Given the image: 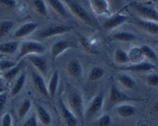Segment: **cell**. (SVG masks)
Listing matches in <instances>:
<instances>
[{"mask_svg": "<svg viewBox=\"0 0 158 126\" xmlns=\"http://www.w3.org/2000/svg\"><path fill=\"white\" fill-rule=\"evenodd\" d=\"M2 57H3V55H2V54H0V60H2Z\"/></svg>", "mask_w": 158, "mask_h": 126, "instance_id": "43", "label": "cell"}, {"mask_svg": "<svg viewBox=\"0 0 158 126\" xmlns=\"http://www.w3.org/2000/svg\"><path fill=\"white\" fill-rule=\"evenodd\" d=\"M45 51V48L41 43L37 41H26L22 44L19 49V54L17 56L18 60H20L25 56L30 55V54H42Z\"/></svg>", "mask_w": 158, "mask_h": 126, "instance_id": "2", "label": "cell"}, {"mask_svg": "<svg viewBox=\"0 0 158 126\" xmlns=\"http://www.w3.org/2000/svg\"><path fill=\"white\" fill-rule=\"evenodd\" d=\"M18 42L10 41L0 44V52L4 54H13L18 48Z\"/></svg>", "mask_w": 158, "mask_h": 126, "instance_id": "23", "label": "cell"}, {"mask_svg": "<svg viewBox=\"0 0 158 126\" xmlns=\"http://www.w3.org/2000/svg\"><path fill=\"white\" fill-rule=\"evenodd\" d=\"M117 113L123 118H129L136 113V108L131 104H122L117 107Z\"/></svg>", "mask_w": 158, "mask_h": 126, "instance_id": "20", "label": "cell"}, {"mask_svg": "<svg viewBox=\"0 0 158 126\" xmlns=\"http://www.w3.org/2000/svg\"><path fill=\"white\" fill-rule=\"evenodd\" d=\"M118 81L128 89H132L136 85V82L130 76L127 74H121L118 76Z\"/></svg>", "mask_w": 158, "mask_h": 126, "instance_id": "27", "label": "cell"}, {"mask_svg": "<svg viewBox=\"0 0 158 126\" xmlns=\"http://www.w3.org/2000/svg\"><path fill=\"white\" fill-rule=\"evenodd\" d=\"M136 24L145 30L146 32L151 34H158V24L153 21L145 20L143 19L136 20Z\"/></svg>", "mask_w": 158, "mask_h": 126, "instance_id": "14", "label": "cell"}, {"mask_svg": "<svg viewBox=\"0 0 158 126\" xmlns=\"http://www.w3.org/2000/svg\"><path fill=\"white\" fill-rule=\"evenodd\" d=\"M36 27H37V24L36 23H27V24H23L15 31V37L19 38V37H26L33 33L36 30Z\"/></svg>", "mask_w": 158, "mask_h": 126, "instance_id": "13", "label": "cell"}, {"mask_svg": "<svg viewBox=\"0 0 158 126\" xmlns=\"http://www.w3.org/2000/svg\"><path fill=\"white\" fill-rule=\"evenodd\" d=\"M12 123H13V120H12L10 114H6L2 118V126H12Z\"/></svg>", "mask_w": 158, "mask_h": 126, "instance_id": "37", "label": "cell"}, {"mask_svg": "<svg viewBox=\"0 0 158 126\" xmlns=\"http://www.w3.org/2000/svg\"><path fill=\"white\" fill-rule=\"evenodd\" d=\"M59 83V72L58 71L56 70L53 72L52 76L51 77V80L48 84V93L51 98H54L55 96L56 92H57V87H58Z\"/></svg>", "mask_w": 158, "mask_h": 126, "instance_id": "19", "label": "cell"}, {"mask_svg": "<svg viewBox=\"0 0 158 126\" xmlns=\"http://www.w3.org/2000/svg\"><path fill=\"white\" fill-rule=\"evenodd\" d=\"M153 109H154L155 111L157 112V113H158V102H156V104H154V107H153Z\"/></svg>", "mask_w": 158, "mask_h": 126, "instance_id": "41", "label": "cell"}, {"mask_svg": "<svg viewBox=\"0 0 158 126\" xmlns=\"http://www.w3.org/2000/svg\"><path fill=\"white\" fill-rule=\"evenodd\" d=\"M155 44H157V45H158V40H157V41H155Z\"/></svg>", "mask_w": 158, "mask_h": 126, "instance_id": "47", "label": "cell"}, {"mask_svg": "<svg viewBox=\"0 0 158 126\" xmlns=\"http://www.w3.org/2000/svg\"><path fill=\"white\" fill-rule=\"evenodd\" d=\"M31 101L28 99L24 100L22 102V104L19 106V111H18V115H19V118H23L26 115L28 114V112L30 111V108H31Z\"/></svg>", "mask_w": 158, "mask_h": 126, "instance_id": "29", "label": "cell"}, {"mask_svg": "<svg viewBox=\"0 0 158 126\" xmlns=\"http://www.w3.org/2000/svg\"><path fill=\"white\" fill-rule=\"evenodd\" d=\"M2 79H1V77H0V86H1V84H2Z\"/></svg>", "mask_w": 158, "mask_h": 126, "instance_id": "44", "label": "cell"}, {"mask_svg": "<svg viewBox=\"0 0 158 126\" xmlns=\"http://www.w3.org/2000/svg\"><path fill=\"white\" fill-rule=\"evenodd\" d=\"M16 65V62H13V61L2 59V60H0V70L2 72H6L9 69L14 67Z\"/></svg>", "mask_w": 158, "mask_h": 126, "instance_id": "33", "label": "cell"}, {"mask_svg": "<svg viewBox=\"0 0 158 126\" xmlns=\"http://www.w3.org/2000/svg\"><path fill=\"white\" fill-rule=\"evenodd\" d=\"M33 7L39 14L42 16L48 15V8L44 0H33Z\"/></svg>", "mask_w": 158, "mask_h": 126, "instance_id": "28", "label": "cell"}, {"mask_svg": "<svg viewBox=\"0 0 158 126\" xmlns=\"http://www.w3.org/2000/svg\"><path fill=\"white\" fill-rule=\"evenodd\" d=\"M0 3L8 8H14L16 6V0H0Z\"/></svg>", "mask_w": 158, "mask_h": 126, "instance_id": "39", "label": "cell"}, {"mask_svg": "<svg viewBox=\"0 0 158 126\" xmlns=\"http://www.w3.org/2000/svg\"><path fill=\"white\" fill-rule=\"evenodd\" d=\"M69 30H71V28L69 27H67V26H52V27H48L40 33L39 37H41V38H48V37H53V36L64 34V33L68 32Z\"/></svg>", "mask_w": 158, "mask_h": 126, "instance_id": "5", "label": "cell"}, {"mask_svg": "<svg viewBox=\"0 0 158 126\" xmlns=\"http://www.w3.org/2000/svg\"><path fill=\"white\" fill-rule=\"evenodd\" d=\"M66 2L68 4V7L71 10V11L77 16L78 19L81 20V21L85 23L86 24H89V25H92V19L89 16V13L85 11L84 8H83L81 6H80L79 4H77V2H74V1H71V0H66Z\"/></svg>", "mask_w": 158, "mask_h": 126, "instance_id": "4", "label": "cell"}, {"mask_svg": "<svg viewBox=\"0 0 158 126\" xmlns=\"http://www.w3.org/2000/svg\"><path fill=\"white\" fill-rule=\"evenodd\" d=\"M13 27V23L11 20H4L0 23V37L6 35Z\"/></svg>", "mask_w": 158, "mask_h": 126, "instance_id": "30", "label": "cell"}, {"mask_svg": "<svg viewBox=\"0 0 158 126\" xmlns=\"http://www.w3.org/2000/svg\"><path fill=\"white\" fill-rule=\"evenodd\" d=\"M156 69V66L149 62H138L136 64H133L132 66H128L125 68L126 70H130L132 72H148L153 69Z\"/></svg>", "mask_w": 158, "mask_h": 126, "instance_id": "17", "label": "cell"}, {"mask_svg": "<svg viewBox=\"0 0 158 126\" xmlns=\"http://www.w3.org/2000/svg\"><path fill=\"white\" fill-rule=\"evenodd\" d=\"M59 107L61 111L62 116L68 126H76L77 124V118L74 113L70 110L61 99L59 100Z\"/></svg>", "mask_w": 158, "mask_h": 126, "instance_id": "6", "label": "cell"}, {"mask_svg": "<svg viewBox=\"0 0 158 126\" xmlns=\"http://www.w3.org/2000/svg\"><path fill=\"white\" fill-rule=\"evenodd\" d=\"M112 2L116 6H119L121 4V0H112Z\"/></svg>", "mask_w": 158, "mask_h": 126, "instance_id": "40", "label": "cell"}, {"mask_svg": "<svg viewBox=\"0 0 158 126\" xmlns=\"http://www.w3.org/2000/svg\"><path fill=\"white\" fill-rule=\"evenodd\" d=\"M139 126H147V124H140Z\"/></svg>", "mask_w": 158, "mask_h": 126, "instance_id": "45", "label": "cell"}, {"mask_svg": "<svg viewBox=\"0 0 158 126\" xmlns=\"http://www.w3.org/2000/svg\"><path fill=\"white\" fill-rule=\"evenodd\" d=\"M89 2L95 14L102 16L109 13V3L107 0H89Z\"/></svg>", "mask_w": 158, "mask_h": 126, "instance_id": "12", "label": "cell"}, {"mask_svg": "<svg viewBox=\"0 0 158 126\" xmlns=\"http://www.w3.org/2000/svg\"><path fill=\"white\" fill-rule=\"evenodd\" d=\"M1 76H2V71L0 70V77H1Z\"/></svg>", "mask_w": 158, "mask_h": 126, "instance_id": "46", "label": "cell"}, {"mask_svg": "<svg viewBox=\"0 0 158 126\" xmlns=\"http://www.w3.org/2000/svg\"><path fill=\"white\" fill-rule=\"evenodd\" d=\"M134 101V99L122 92L118 89L115 86L112 85L110 89V94H109V101L112 104H115V103L124 102V101Z\"/></svg>", "mask_w": 158, "mask_h": 126, "instance_id": "10", "label": "cell"}, {"mask_svg": "<svg viewBox=\"0 0 158 126\" xmlns=\"http://www.w3.org/2000/svg\"><path fill=\"white\" fill-rule=\"evenodd\" d=\"M113 39L118 41H123V42H130L136 40V37L133 34L130 32H118L112 36Z\"/></svg>", "mask_w": 158, "mask_h": 126, "instance_id": "24", "label": "cell"}, {"mask_svg": "<svg viewBox=\"0 0 158 126\" xmlns=\"http://www.w3.org/2000/svg\"><path fill=\"white\" fill-rule=\"evenodd\" d=\"M36 114L40 122L44 125H48L52 121L51 114L42 105H40V104L36 105Z\"/></svg>", "mask_w": 158, "mask_h": 126, "instance_id": "18", "label": "cell"}, {"mask_svg": "<svg viewBox=\"0 0 158 126\" xmlns=\"http://www.w3.org/2000/svg\"><path fill=\"white\" fill-rule=\"evenodd\" d=\"M24 67V62L23 61H21L20 62H19L18 64H16L14 67H13L12 69H9L8 71L5 72V73L3 74L4 78L6 80H13L15 77L17 76V74L22 70L23 68Z\"/></svg>", "mask_w": 158, "mask_h": 126, "instance_id": "21", "label": "cell"}, {"mask_svg": "<svg viewBox=\"0 0 158 126\" xmlns=\"http://www.w3.org/2000/svg\"><path fill=\"white\" fill-rule=\"evenodd\" d=\"M140 50L142 51L143 55L146 56L148 59H152V60H156L157 59V55H156V52L148 45H143L140 48Z\"/></svg>", "mask_w": 158, "mask_h": 126, "instance_id": "32", "label": "cell"}, {"mask_svg": "<svg viewBox=\"0 0 158 126\" xmlns=\"http://www.w3.org/2000/svg\"><path fill=\"white\" fill-rule=\"evenodd\" d=\"M130 7L139 16L143 18V20L153 21L158 24V11H156L153 7L138 2H133Z\"/></svg>", "mask_w": 158, "mask_h": 126, "instance_id": "1", "label": "cell"}, {"mask_svg": "<svg viewBox=\"0 0 158 126\" xmlns=\"http://www.w3.org/2000/svg\"><path fill=\"white\" fill-rule=\"evenodd\" d=\"M103 102H104V99H103V97L102 95L95 96L86 110L85 114L86 118H92V117L95 116L98 112H99L103 106Z\"/></svg>", "mask_w": 158, "mask_h": 126, "instance_id": "8", "label": "cell"}, {"mask_svg": "<svg viewBox=\"0 0 158 126\" xmlns=\"http://www.w3.org/2000/svg\"><path fill=\"white\" fill-rule=\"evenodd\" d=\"M29 61L32 65L39 71L42 75L45 76L48 70V65L47 60L42 56L38 54H30L28 55Z\"/></svg>", "mask_w": 158, "mask_h": 126, "instance_id": "7", "label": "cell"}, {"mask_svg": "<svg viewBox=\"0 0 158 126\" xmlns=\"http://www.w3.org/2000/svg\"><path fill=\"white\" fill-rule=\"evenodd\" d=\"M48 1L54 11L57 12L60 16H67L68 13H67L66 8L60 0H48Z\"/></svg>", "mask_w": 158, "mask_h": 126, "instance_id": "22", "label": "cell"}, {"mask_svg": "<svg viewBox=\"0 0 158 126\" xmlns=\"http://www.w3.org/2000/svg\"><path fill=\"white\" fill-rule=\"evenodd\" d=\"M115 60L118 64H127L130 62L129 54L120 48H118L115 51Z\"/></svg>", "mask_w": 158, "mask_h": 126, "instance_id": "26", "label": "cell"}, {"mask_svg": "<svg viewBox=\"0 0 158 126\" xmlns=\"http://www.w3.org/2000/svg\"><path fill=\"white\" fill-rule=\"evenodd\" d=\"M67 69L68 73L74 78H80L82 75V66L80 62L76 59H72L68 62Z\"/></svg>", "mask_w": 158, "mask_h": 126, "instance_id": "15", "label": "cell"}, {"mask_svg": "<svg viewBox=\"0 0 158 126\" xmlns=\"http://www.w3.org/2000/svg\"><path fill=\"white\" fill-rule=\"evenodd\" d=\"M7 101V95L6 93L0 94V113L3 111Z\"/></svg>", "mask_w": 158, "mask_h": 126, "instance_id": "38", "label": "cell"}, {"mask_svg": "<svg viewBox=\"0 0 158 126\" xmlns=\"http://www.w3.org/2000/svg\"><path fill=\"white\" fill-rule=\"evenodd\" d=\"M70 47H71V45H70L69 42L66 41H58L56 43H54L51 48V55L54 59H56L57 56L62 54L64 51L68 49Z\"/></svg>", "mask_w": 158, "mask_h": 126, "instance_id": "16", "label": "cell"}, {"mask_svg": "<svg viewBox=\"0 0 158 126\" xmlns=\"http://www.w3.org/2000/svg\"><path fill=\"white\" fill-rule=\"evenodd\" d=\"M147 82L150 86H158V75L156 74H150L147 77Z\"/></svg>", "mask_w": 158, "mask_h": 126, "instance_id": "36", "label": "cell"}, {"mask_svg": "<svg viewBox=\"0 0 158 126\" xmlns=\"http://www.w3.org/2000/svg\"><path fill=\"white\" fill-rule=\"evenodd\" d=\"M104 75V69L100 66H95L89 72V77L91 80H98Z\"/></svg>", "mask_w": 158, "mask_h": 126, "instance_id": "31", "label": "cell"}, {"mask_svg": "<svg viewBox=\"0 0 158 126\" xmlns=\"http://www.w3.org/2000/svg\"><path fill=\"white\" fill-rule=\"evenodd\" d=\"M127 20V16L122 14H115L108 20H106L103 24V28L106 30H112L115 27L120 26Z\"/></svg>", "mask_w": 158, "mask_h": 126, "instance_id": "11", "label": "cell"}, {"mask_svg": "<svg viewBox=\"0 0 158 126\" xmlns=\"http://www.w3.org/2000/svg\"><path fill=\"white\" fill-rule=\"evenodd\" d=\"M26 83V74L24 72H23L20 76H19V78L17 79V80L15 83L14 86H13V89H12V95L13 96H16L17 94H19L20 93V91L22 90V89L23 88L24 85Z\"/></svg>", "mask_w": 158, "mask_h": 126, "instance_id": "25", "label": "cell"}, {"mask_svg": "<svg viewBox=\"0 0 158 126\" xmlns=\"http://www.w3.org/2000/svg\"><path fill=\"white\" fill-rule=\"evenodd\" d=\"M4 91H5V89H4V88H2V86H0V94L2 93H4Z\"/></svg>", "mask_w": 158, "mask_h": 126, "instance_id": "42", "label": "cell"}, {"mask_svg": "<svg viewBox=\"0 0 158 126\" xmlns=\"http://www.w3.org/2000/svg\"><path fill=\"white\" fill-rule=\"evenodd\" d=\"M68 104L75 116L82 117L84 114V106L81 95L77 92L71 93L68 96Z\"/></svg>", "mask_w": 158, "mask_h": 126, "instance_id": "3", "label": "cell"}, {"mask_svg": "<svg viewBox=\"0 0 158 126\" xmlns=\"http://www.w3.org/2000/svg\"><path fill=\"white\" fill-rule=\"evenodd\" d=\"M23 126H38L37 118L35 114L30 115L28 118L25 121Z\"/></svg>", "mask_w": 158, "mask_h": 126, "instance_id": "35", "label": "cell"}, {"mask_svg": "<svg viewBox=\"0 0 158 126\" xmlns=\"http://www.w3.org/2000/svg\"><path fill=\"white\" fill-rule=\"evenodd\" d=\"M111 117L109 115H104L100 117L95 122L96 126H109L111 124Z\"/></svg>", "mask_w": 158, "mask_h": 126, "instance_id": "34", "label": "cell"}, {"mask_svg": "<svg viewBox=\"0 0 158 126\" xmlns=\"http://www.w3.org/2000/svg\"><path fill=\"white\" fill-rule=\"evenodd\" d=\"M31 76L33 83H34L35 86L37 89V90L43 96H44L45 98H49L50 95L49 93H48V86H47V84L45 83V80L44 79V77L40 74L36 72H34V71H32Z\"/></svg>", "mask_w": 158, "mask_h": 126, "instance_id": "9", "label": "cell"}]
</instances>
